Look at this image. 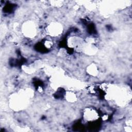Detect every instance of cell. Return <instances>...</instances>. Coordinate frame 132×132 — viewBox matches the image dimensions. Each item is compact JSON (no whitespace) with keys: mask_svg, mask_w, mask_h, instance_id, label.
Instances as JSON below:
<instances>
[{"mask_svg":"<svg viewBox=\"0 0 132 132\" xmlns=\"http://www.w3.org/2000/svg\"><path fill=\"white\" fill-rule=\"evenodd\" d=\"M88 111H86L84 113V116L86 117V119H87V120L92 121V120H95L96 118V117L97 116V113L96 111L92 110L91 109H88Z\"/></svg>","mask_w":132,"mask_h":132,"instance_id":"6da1fadb","label":"cell"}]
</instances>
